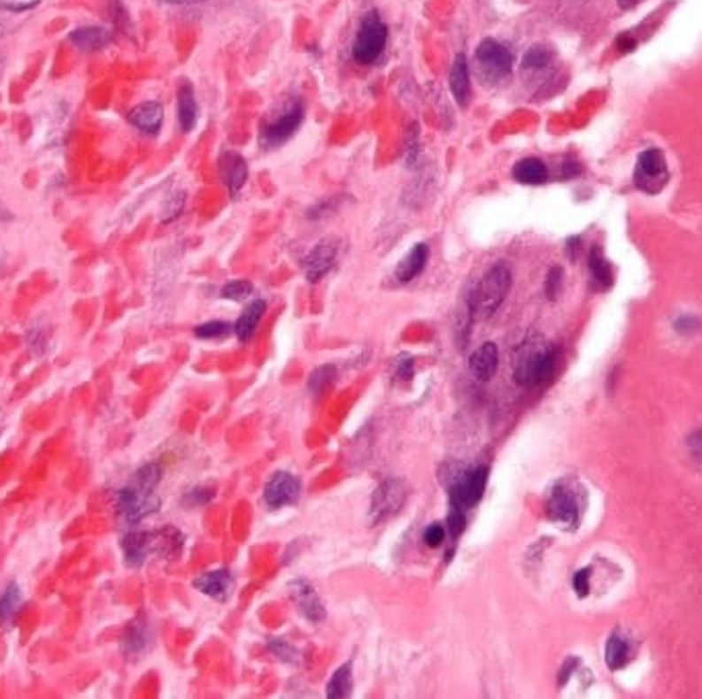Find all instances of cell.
<instances>
[{
	"label": "cell",
	"mask_w": 702,
	"mask_h": 699,
	"mask_svg": "<svg viewBox=\"0 0 702 699\" xmlns=\"http://www.w3.org/2000/svg\"><path fill=\"white\" fill-rule=\"evenodd\" d=\"M489 480L487 465L448 464L442 470V482L448 490V507L468 511L481 503Z\"/></svg>",
	"instance_id": "cell-2"
},
{
	"label": "cell",
	"mask_w": 702,
	"mask_h": 699,
	"mask_svg": "<svg viewBox=\"0 0 702 699\" xmlns=\"http://www.w3.org/2000/svg\"><path fill=\"white\" fill-rule=\"evenodd\" d=\"M579 513H582V509H579L575 490L565 480L557 482L549 495V503H546V517L557 526L573 529L579 523Z\"/></svg>",
	"instance_id": "cell-11"
},
{
	"label": "cell",
	"mask_w": 702,
	"mask_h": 699,
	"mask_svg": "<svg viewBox=\"0 0 702 699\" xmlns=\"http://www.w3.org/2000/svg\"><path fill=\"white\" fill-rule=\"evenodd\" d=\"M604 660H606L610 671H621L630 660V644L629 640L621 634H612L604 649Z\"/></svg>",
	"instance_id": "cell-26"
},
{
	"label": "cell",
	"mask_w": 702,
	"mask_h": 699,
	"mask_svg": "<svg viewBox=\"0 0 702 699\" xmlns=\"http://www.w3.org/2000/svg\"><path fill=\"white\" fill-rule=\"evenodd\" d=\"M588 269L591 275V281L596 283L598 289H608L612 286V269L610 263L604 257L600 247H594L588 255Z\"/></svg>",
	"instance_id": "cell-28"
},
{
	"label": "cell",
	"mask_w": 702,
	"mask_h": 699,
	"mask_svg": "<svg viewBox=\"0 0 702 699\" xmlns=\"http://www.w3.org/2000/svg\"><path fill=\"white\" fill-rule=\"evenodd\" d=\"M688 449H690L692 457L697 459L698 464H702V431H694L690 433V437H688Z\"/></svg>",
	"instance_id": "cell-45"
},
{
	"label": "cell",
	"mask_w": 702,
	"mask_h": 699,
	"mask_svg": "<svg viewBox=\"0 0 702 699\" xmlns=\"http://www.w3.org/2000/svg\"><path fill=\"white\" fill-rule=\"evenodd\" d=\"M68 40L82 51H99L112 42V34L107 29L96 27V25H87V27L74 29L68 35Z\"/></svg>",
	"instance_id": "cell-23"
},
{
	"label": "cell",
	"mask_w": 702,
	"mask_h": 699,
	"mask_svg": "<svg viewBox=\"0 0 702 699\" xmlns=\"http://www.w3.org/2000/svg\"><path fill=\"white\" fill-rule=\"evenodd\" d=\"M563 288V269L561 267H552L549 271V275H546V281H544V294L549 300H555L559 296V291Z\"/></svg>",
	"instance_id": "cell-38"
},
{
	"label": "cell",
	"mask_w": 702,
	"mask_h": 699,
	"mask_svg": "<svg viewBox=\"0 0 702 699\" xmlns=\"http://www.w3.org/2000/svg\"><path fill=\"white\" fill-rule=\"evenodd\" d=\"M446 535H448L446 527L440 526V523H431V526H428V529L423 532V542L425 546L429 548H440L442 543L446 542Z\"/></svg>",
	"instance_id": "cell-39"
},
{
	"label": "cell",
	"mask_w": 702,
	"mask_h": 699,
	"mask_svg": "<svg viewBox=\"0 0 702 699\" xmlns=\"http://www.w3.org/2000/svg\"><path fill=\"white\" fill-rule=\"evenodd\" d=\"M37 3H40V0H34V3H17V4H15V3H4V4H3V9L21 12V11L34 9V6H37Z\"/></svg>",
	"instance_id": "cell-48"
},
{
	"label": "cell",
	"mask_w": 702,
	"mask_h": 699,
	"mask_svg": "<svg viewBox=\"0 0 702 699\" xmlns=\"http://www.w3.org/2000/svg\"><path fill=\"white\" fill-rule=\"evenodd\" d=\"M446 526H448L446 532L450 534V540H452V543H456V540H459L460 534L465 532V527H467V511L448 507Z\"/></svg>",
	"instance_id": "cell-35"
},
{
	"label": "cell",
	"mask_w": 702,
	"mask_h": 699,
	"mask_svg": "<svg viewBox=\"0 0 702 699\" xmlns=\"http://www.w3.org/2000/svg\"><path fill=\"white\" fill-rule=\"evenodd\" d=\"M23 603V593L21 587L17 582H9L4 587V591L0 593V626L9 624V621L15 618V613L19 611V607Z\"/></svg>",
	"instance_id": "cell-30"
},
{
	"label": "cell",
	"mask_w": 702,
	"mask_h": 699,
	"mask_svg": "<svg viewBox=\"0 0 702 699\" xmlns=\"http://www.w3.org/2000/svg\"><path fill=\"white\" fill-rule=\"evenodd\" d=\"M183 205H185V193L183 191L173 193V196L165 202L163 222H171V219H175L179 213L183 211Z\"/></svg>",
	"instance_id": "cell-37"
},
{
	"label": "cell",
	"mask_w": 702,
	"mask_h": 699,
	"mask_svg": "<svg viewBox=\"0 0 702 699\" xmlns=\"http://www.w3.org/2000/svg\"><path fill=\"white\" fill-rule=\"evenodd\" d=\"M512 177L521 185H530V187L544 185L546 181H549V168H546V165L540 158L528 157L513 165Z\"/></svg>",
	"instance_id": "cell-22"
},
{
	"label": "cell",
	"mask_w": 702,
	"mask_h": 699,
	"mask_svg": "<svg viewBox=\"0 0 702 699\" xmlns=\"http://www.w3.org/2000/svg\"><path fill=\"white\" fill-rule=\"evenodd\" d=\"M27 342H29V349L34 351L35 355H43L48 349V334H46V328H29L27 333Z\"/></svg>",
	"instance_id": "cell-40"
},
{
	"label": "cell",
	"mask_w": 702,
	"mask_h": 699,
	"mask_svg": "<svg viewBox=\"0 0 702 699\" xmlns=\"http://www.w3.org/2000/svg\"><path fill=\"white\" fill-rule=\"evenodd\" d=\"M512 289V271L505 263L493 265L468 294L467 310L473 320H485L498 312Z\"/></svg>",
	"instance_id": "cell-4"
},
{
	"label": "cell",
	"mask_w": 702,
	"mask_h": 699,
	"mask_svg": "<svg viewBox=\"0 0 702 699\" xmlns=\"http://www.w3.org/2000/svg\"><path fill=\"white\" fill-rule=\"evenodd\" d=\"M269 649H272L275 657H280V660H286V663H296L298 660V650L289 642H286V640H274L269 644Z\"/></svg>",
	"instance_id": "cell-41"
},
{
	"label": "cell",
	"mask_w": 702,
	"mask_h": 699,
	"mask_svg": "<svg viewBox=\"0 0 702 699\" xmlns=\"http://www.w3.org/2000/svg\"><path fill=\"white\" fill-rule=\"evenodd\" d=\"M420 158V129L417 126H409L407 135H405V152H403V163L407 168L413 166Z\"/></svg>",
	"instance_id": "cell-32"
},
{
	"label": "cell",
	"mask_w": 702,
	"mask_h": 699,
	"mask_svg": "<svg viewBox=\"0 0 702 699\" xmlns=\"http://www.w3.org/2000/svg\"><path fill=\"white\" fill-rule=\"evenodd\" d=\"M353 664L343 663L327 683V697L328 699H345L353 691Z\"/></svg>",
	"instance_id": "cell-27"
},
{
	"label": "cell",
	"mask_w": 702,
	"mask_h": 699,
	"mask_svg": "<svg viewBox=\"0 0 702 699\" xmlns=\"http://www.w3.org/2000/svg\"><path fill=\"white\" fill-rule=\"evenodd\" d=\"M163 119H165V111H163V105L157 101H146L142 103V105L134 107L130 113H127V121L130 124L140 129V132H144L148 135H157L160 132V127H163Z\"/></svg>",
	"instance_id": "cell-17"
},
{
	"label": "cell",
	"mask_w": 702,
	"mask_h": 699,
	"mask_svg": "<svg viewBox=\"0 0 702 699\" xmlns=\"http://www.w3.org/2000/svg\"><path fill=\"white\" fill-rule=\"evenodd\" d=\"M616 48L622 51V54H629L636 48V40L630 34H621L616 37Z\"/></svg>",
	"instance_id": "cell-46"
},
{
	"label": "cell",
	"mask_w": 702,
	"mask_h": 699,
	"mask_svg": "<svg viewBox=\"0 0 702 699\" xmlns=\"http://www.w3.org/2000/svg\"><path fill=\"white\" fill-rule=\"evenodd\" d=\"M499 365V351L495 342H485L470 355L468 370L479 381H489L498 372Z\"/></svg>",
	"instance_id": "cell-19"
},
{
	"label": "cell",
	"mask_w": 702,
	"mask_h": 699,
	"mask_svg": "<svg viewBox=\"0 0 702 699\" xmlns=\"http://www.w3.org/2000/svg\"><path fill=\"white\" fill-rule=\"evenodd\" d=\"M251 294H253V283H249V281H244V280L230 281L222 289V296L227 297V300H230V302H243V300H247Z\"/></svg>",
	"instance_id": "cell-36"
},
{
	"label": "cell",
	"mask_w": 702,
	"mask_h": 699,
	"mask_svg": "<svg viewBox=\"0 0 702 699\" xmlns=\"http://www.w3.org/2000/svg\"><path fill=\"white\" fill-rule=\"evenodd\" d=\"M302 495V482L298 476L289 474V472H275L266 484L263 496L269 509H282L288 504H294Z\"/></svg>",
	"instance_id": "cell-12"
},
{
	"label": "cell",
	"mask_w": 702,
	"mask_h": 699,
	"mask_svg": "<svg viewBox=\"0 0 702 699\" xmlns=\"http://www.w3.org/2000/svg\"><path fill=\"white\" fill-rule=\"evenodd\" d=\"M233 585H235V576L230 574V571L205 572L193 580V587H196L199 593L208 595V597L216 601H227L230 591H233Z\"/></svg>",
	"instance_id": "cell-18"
},
{
	"label": "cell",
	"mask_w": 702,
	"mask_h": 699,
	"mask_svg": "<svg viewBox=\"0 0 702 699\" xmlns=\"http://www.w3.org/2000/svg\"><path fill=\"white\" fill-rule=\"evenodd\" d=\"M183 548V535L175 527H165L158 532H130L121 537V552L130 568H138L150 558L158 556H177Z\"/></svg>",
	"instance_id": "cell-3"
},
{
	"label": "cell",
	"mask_w": 702,
	"mask_h": 699,
	"mask_svg": "<svg viewBox=\"0 0 702 699\" xmlns=\"http://www.w3.org/2000/svg\"><path fill=\"white\" fill-rule=\"evenodd\" d=\"M448 84H450V93H452L456 103H459L460 107L468 105V101H470V68H468V60L465 54H459L454 58L452 68H450Z\"/></svg>",
	"instance_id": "cell-20"
},
{
	"label": "cell",
	"mask_w": 702,
	"mask_h": 699,
	"mask_svg": "<svg viewBox=\"0 0 702 699\" xmlns=\"http://www.w3.org/2000/svg\"><path fill=\"white\" fill-rule=\"evenodd\" d=\"M177 115H179V126H181V132H191L197 124V101L196 93H193L191 84L183 82L179 87L177 93Z\"/></svg>",
	"instance_id": "cell-25"
},
{
	"label": "cell",
	"mask_w": 702,
	"mask_h": 699,
	"mask_svg": "<svg viewBox=\"0 0 702 699\" xmlns=\"http://www.w3.org/2000/svg\"><path fill=\"white\" fill-rule=\"evenodd\" d=\"M590 568H583V571L573 574V591L577 593V597L583 599L590 595Z\"/></svg>",
	"instance_id": "cell-42"
},
{
	"label": "cell",
	"mask_w": 702,
	"mask_h": 699,
	"mask_svg": "<svg viewBox=\"0 0 702 699\" xmlns=\"http://www.w3.org/2000/svg\"><path fill=\"white\" fill-rule=\"evenodd\" d=\"M428 258H429V247H428V244H423V242L415 244V247L409 250V255L397 265V269H395L397 281L398 283L413 281L417 275H421V271L425 269V265H428Z\"/></svg>",
	"instance_id": "cell-21"
},
{
	"label": "cell",
	"mask_w": 702,
	"mask_h": 699,
	"mask_svg": "<svg viewBox=\"0 0 702 699\" xmlns=\"http://www.w3.org/2000/svg\"><path fill=\"white\" fill-rule=\"evenodd\" d=\"M415 375V359L409 353H401L392 359V378L397 381H411Z\"/></svg>",
	"instance_id": "cell-33"
},
{
	"label": "cell",
	"mask_w": 702,
	"mask_h": 699,
	"mask_svg": "<svg viewBox=\"0 0 702 699\" xmlns=\"http://www.w3.org/2000/svg\"><path fill=\"white\" fill-rule=\"evenodd\" d=\"M407 482L401 480V478H389V480L380 482L374 495H372L370 521L380 523L392 515H397L405 507V503H407Z\"/></svg>",
	"instance_id": "cell-10"
},
{
	"label": "cell",
	"mask_w": 702,
	"mask_h": 699,
	"mask_svg": "<svg viewBox=\"0 0 702 699\" xmlns=\"http://www.w3.org/2000/svg\"><path fill=\"white\" fill-rule=\"evenodd\" d=\"M575 664H577L575 658L567 660V663L563 664V669H561V675H559V685H565L567 681H569V677H571L573 669H575Z\"/></svg>",
	"instance_id": "cell-47"
},
{
	"label": "cell",
	"mask_w": 702,
	"mask_h": 699,
	"mask_svg": "<svg viewBox=\"0 0 702 699\" xmlns=\"http://www.w3.org/2000/svg\"><path fill=\"white\" fill-rule=\"evenodd\" d=\"M150 644H152V630L148 619L144 616L132 619L126 627L124 636H121V652H124L127 658H136L144 655V652L150 649Z\"/></svg>",
	"instance_id": "cell-16"
},
{
	"label": "cell",
	"mask_w": 702,
	"mask_h": 699,
	"mask_svg": "<svg viewBox=\"0 0 702 699\" xmlns=\"http://www.w3.org/2000/svg\"><path fill=\"white\" fill-rule=\"evenodd\" d=\"M633 179L636 189L645 191L649 196H655L667 185L669 171L666 157H663L660 148H649V150L641 152V157L636 158Z\"/></svg>",
	"instance_id": "cell-9"
},
{
	"label": "cell",
	"mask_w": 702,
	"mask_h": 699,
	"mask_svg": "<svg viewBox=\"0 0 702 699\" xmlns=\"http://www.w3.org/2000/svg\"><path fill=\"white\" fill-rule=\"evenodd\" d=\"M193 333H196L197 339H205V341L224 339V336L230 333V325L224 320H210L205 322V325H199Z\"/></svg>",
	"instance_id": "cell-34"
},
{
	"label": "cell",
	"mask_w": 702,
	"mask_h": 699,
	"mask_svg": "<svg viewBox=\"0 0 702 699\" xmlns=\"http://www.w3.org/2000/svg\"><path fill=\"white\" fill-rule=\"evenodd\" d=\"M335 380H337V367L333 364H325L311 373L308 388H311L312 394H323L335 384Z\"/></svg>",
	"instance_id": "cell-31"
},
{
	"label": "cell",
	"mask_w": 702,
	"mask_h": 699,
	"mask_svg": "<svg viewBox=\"0 0 702 699\" xmlns=\"http://www.w3.org/2000/svg\"><path fill=\"white\" fill-rule=\"evenodd\" d=\"M339 257V247L335 241H320L302 261V271L311 283H317L335 267Z\"/></svg>",
	"instance_id": "cell-13"
},
{
	"label": "cell",
	"mask_w": 702,
	"mask_h": 699,
	"mask_svg": "<svg viewBox=\"0 0 702 699\" xmlns=\"http://www.w3.org/2000/svg\"><path fill=\"white\" fill-rule=\"evenodd\" d=\"M218 171H220V177L224 181V185H227L230 196L236 197V193L243 189L244 183H247L249 177L247 160H244L238 152L227 150L220 154V158H218Z\"/></svg>",
	"instance_id": "cell-15"
},
{
	"label": "cell",
	"mask_w": 702,
	"mask_h": 699,
	"mask_svg": "<svg viewBox=\"0 0 702 699\" xmlns=\"http://www.w3.org/2000/svg\"><path fill=\"white\" fill-rule=\"evenodd\" d=\"M158 504L160 501L154 496V490L142 487L136 480L115 493V509H118L120 521L127 527L138 526L148 515L157 513Z\"/></svg>",
	"instance_id": "cell-6"
},
{
	"label": "cell",
	"mask_w": 702,
	"mask_h": 699,
	"mask_svg": "<svg viewBox=\"0 0 702 699\" xmlns=\"http://www.w3.org/2000/svg\"><path fill=\"white\" fill-rule=\"evenodd\" d=\"M474 60L482 79L493 84L510 79L513 70V56L510 48L505 43L493 40V37H487V40L476 45Z\"/></svg>",
	"instance_id": "cell-7"
},
{
	"label": "cell",
	"mask_w": 702,
	"mask_h": 699,
	"mask_svg": "<svg viewBox=\"0 0 702 699\" xmlns=\"http://www.w3.org/2000/svg\"><path fill=\"white\" fill-rule=\"evenodd\" d=\"M643 0H616V4H618V9H622V11H630V9H635L636 4H641Z\"/></svg>",
	"instance_id": "cell-50"
},
{
	"label": "cell",
	"mask_w": 702,
	"mask_h": 699,
	"mask_svg": "<svg viewBox=\"0 0 702 699\" xmlns=\"http://www.w3.org/2000/svg\"><path fill=\"white\" fill-rule=\"evenodd\" d=\"M575 174H579V165L567 160V163L563 165V177H575Z\"/></svg>",
	"instance_id": "cell-49"
},
{
	"label": "cell",
	"mask_w": 702,
	"mask_h": 699,
	"mask_svg": "<svg viewBox=\"0 0 702 699\" xmlns=\"http://www.w3.org/2000/svg\"><path fill=\"white\" fill-rule=\"evenodd\" d=\"M109 9H112V21H113L115 27H118V29H127V27H130V17H127L126 6L121 4L120 0H113Z\"/></svg>",
	"instance_id": "cell-43"
},
{
	"label": "cell",
	"mask_w": 702,
	"mask_h": 699,
	"mask_svg": "<svg viewBox=\"0 0 702 699\" xmlns=\"http://www.w3.org/2000/svg\"><path fill=\"white\" fill-rule=\"evenodd\" d=\"M389 42V27L378 15V11H368L359 23V29L353 42V60L364 66H370L380 60Z\"/></svg>",
	"instance_id": "cell-5"
},
{
	"label": "cell",
	"mask_w": 702,
	"mask_h": 699,
	"mask_svg": "<svg viewBox=\"0 0 702 699\" xmlns=\"http://www.w3.org/2000/svg\"><path fill=\"white\" fill-rule=\"evenodd\" d=\"M267 310V303L266 300H253L249 303L247 308L243 310V314L238 316L236 325H235V334L238 341L247 342L251 336L255 334L257 326H259V322L263 319V314H266Z\"/></svg>",
	"instance_id": "cell-24"
},
{
	"label": "cell",
	"mask_w": 702,
	"mask_h": 699,
	"mask_svg": "<svg viewBox=\"0 0 702 699\" xmlns=\"http://www.w3.org/2000/svg\"><path fill=\"white\" fill-rule=\"evenodd\" d=\"M3 35H4V27H3V25H0V37H3Z\"/></svg>",
	"instance_id": "cell-53"
},
{
	"label": "cell",
	"mask_w": 702,
	"mask_h": 699,
	"mask_svg": "<svg viewBox=\"0 0 702 699\" xmlns=\"http://www.w3.org/2000/svg\"><path fill=\"white\" fill-rule=\"evenodd\" d=\"M288 591H289V597L294 599V603L298 605V610L302 616H305L308 621H312V624H320V621L325 619L327 611H325V605L323 601H320L319 593L314 591V587L311 585L308 580H292L288 585Z\"/></svg>",
	"instance_id": "cell-14"
},
{
	"label": "cell",
	"mask_w": 702,
	"mask_h": 699,
	"mask_svg": "<svg viewBox=\"0 0 702 699\" xmlns=\"http://www.w3.org/2000/svg\"><path fill=\"white\" fill-rule=\"evenodd\" d=\"M559 355V347L546 342L543 336L530 334L513 351V380L521 388L546 384L555 375Z\"/></svg>",
	"instance_id": "cell-1"
},
{
	"label": "cell",
	"mask_w": 702,
	"mask_h": 699,
	"mask_svg": "<svg viewBox=\"0 0 702 699\" xmlns=\"http://www.w3.org/2000/svg\"><path fill=\"white\" fill-rule=\"evenodd\" d=\"M582 242L579 241V238H569V241H567V247H569V257L571 258H575V252H577V244Z\"/></svg>",
	"instance_id": "cell-52"
},
{
	"label": "cell",
	"mask_w": 702,
	"mask_h": 699,
	"mask_svg": "<svg viewBox=\"0 0 702 699\" xmlns=\"http://www.w3.org/2000/svg\"><path fill=\"white\" fill-rule=\"evenodd\" d=\"M212 501V493L205 488H196L191 490V493L185 495L183 498V504H188V507H202V504L210 503Z\"/></svg>",
	"instance_id": "cell-44"
},
{
	"label": "cell",
	"mask_w": 702,
	"mask_h": 699,
	"mask_svg": "<svg viewBox=\"0 0 702 699\" xmlns=\"http://www.w3.org/2000/svg\"><path fill=\"white\" fill-rule=\"evenodd\" d=\"M158 3H163V4H175V6H183V4H197V3H204V0H158Z\"/></svg>",
	"instance_id": "cell-51"
},
{
	"label": "cell",
	"mask_w": 702,
	"mask_h": 699,
	"mask_svg": "<svg viewBox=\"0 0 702 699\" xmlns=\"http://www.w3.org/2000/svg\"><path fill=\"white\" fill-rule=\"evenodd\" d=\"M552 60H555V56H552V51L546 45H532L524 54V58H521V70L528 74L544 73V70L552 66Z\"/></svg>",
	"instance_id": "cell-29"
},
{
	"label": "cell",
	"mask_w": 702,
	"mask_h": 699,
	"mask_svg": "<svg viewBox=\"0 0 702 699\" xmlns=\"http://www.w3.org/2000/svg\"><path fill=\"white\" fill-rule=\"evenodd\" d=\"M305 121V103L292 99L283 105L274 118L261 126V144L266 148H278L298 132Z\"/></svg>",
	"instance_id": "cell-8"
}]
</instances>
